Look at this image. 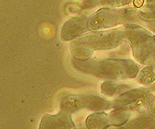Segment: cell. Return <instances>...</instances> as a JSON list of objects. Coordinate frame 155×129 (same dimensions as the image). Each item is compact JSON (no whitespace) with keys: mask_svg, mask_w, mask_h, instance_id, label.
Instances as JSON below:
<instances>
[{"mask_svg":"<svg viewBox=\"0 0 155 129\" xmlns=\"http://www.w3.org/2000/svg\"><path fill=\"white\" fill-rule=\"evenodd\" d=\"M127 115L121 110L112 111L110 113L96 112L87 118L86 125L88 129H107L110 126H118L126 122Z\"/></svg>","mask_w":155,"mask_h":129,"instance_id":"obj_1","label":"cell"},{"mask_svg":"<svg viewBox=\"0 0 155 129\" xmlns=\"http://www.w3.org/2000/svg\"><path fill=\"white\" fill-rule=\"evenodd\" d=\"M39 129H76V127L71 114L61 111L55 115H44Z\"/></svg>","mask_w":155,"mask_h":129,"instance_id":"obj_2","label":"cell"},{"mask_svg":"<svg viewBox=\"0 0 155 129\" xmlns=\"http://www.w3.org/2000/svg\"><path fill=\"white\" fill-rule=\"evenodd\" d=\"M81 108H86L92 111H101L105 109L113 108V103L112 101L105 100L103 98L96 96L80 97Z\"/></svg>","mask_w":155,"mask_h":129,"instance_id":"obj_3","label":"cell"},{"mask_svg":"<svg viewBox=\"0 0 155 129\" xmlns=\"http://www.w3.org/2000/svg\"><path fill=\"white\" fill-rule=\"evenodd\" d=\"M81 108L80 97L75 96H68L64 97L61 102V111L71 114Z\"/></svg>","mask_w":155,"mask_h":129,"instance_id":"obj_4","label":"cell"},{"mask_svg":"<svg viewBox=\"0 0 155 129\" xmlns=\"http://www.w3.org/2000/svg\"><path fill=\"white\" fill-rule=\"evenodd\" d=\"M101 89V92L107 97H113L116 94L120 93L123 90V86L112 81H106L102 83Z\"/></svg>","mask_w":155,"mask_h":129,"instance_id":"obj_5","label":"cell"},{"mask_svg":"<svg viewBox=\"0 0 155 129\" xmlns=\"http://www.w3.org/2000/svg\"><path fill=\"white\" fill-rule=\"evenodd\" d=\"M137 80L141 84H143V85L151 84L155 80L154 71L150 67L144 68L140 72V74L138 75Z\"/></svg>","mask_w":155,"mask_h":129,"instance_id":"obj_6","label":"cell"},{"mask_svg":"<svg viewBox=\"0 0 155 129\" xmlns=\"http://www.w3.org/2000/svg\"><path fill=\"white\" fill-rule=\"evenodd\" d=\"M144 4V0H134V4L135 7L140 8Z\"/></svg>","mask_w":155,"mask_h":129,"instance_id":"obj_7","label":"cell"}]
</instances>
